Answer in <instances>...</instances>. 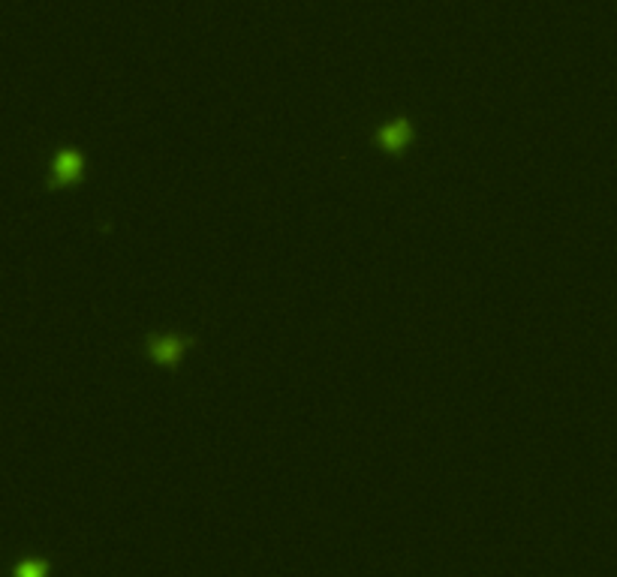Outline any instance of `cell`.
I'll use <instances>...</instances> for the list:
<instances>
[{
  "mask_svg": "<svg viewBox=\"0 0 617 577\" xmlns=\"http://www.w3.org/2000/svg\"><path fill=\"white\" fill-rule=\"evenodd\" d=\"M187 346H190L187 337L160 334V337H151L148 352H151V358H154L157 364H163V367H175V364L181 361V355H184Z\"/></svg>",
  "mask_w": 617,
  "mask_h": 577,
  "instance_id": "1",
  "label": "cell"
},
{
  "mask_svg": "<svg viewBox=\"0 0 617 577\" xmlns=\"http://www.w3.org/2000/svg\"><path fill=\"white\" fill-rule=\"evenodd\" d=\"M410 139H413V127L406 118H395L392 123H386V127L376 132V141L383 144L388 153H401L406 144H410Z\"/></svg>",
  "mask_w": 617,
  "mask_h": 577,
  "instance_id": "2",
  "label": "cell"
},
{
  "mask_svg": "<svg viewBox=\"0 0 617 577\" xmlns=\"http://www.w3.org/2000/svg\"><path fill=\"white\" fill-rule=\"evenodd\" d=\"M82 178V157L75 151H61L54 160V187H73Z\"/></svg>",
  "mask_w": 617,
  "mask_h": 577,
  "instance_id": "3",
  "label": "cell"
},
{
  "mask_svg": "<svg viewBox=\"0 0 617 577\" xmlns=\"http://www.w3.org/2000/svg\"><path fill=\"white\" fill-rule=\"evenodd\" d=\"M15 577H49V562L43 560H24L15 565Z\"/></svg>",
  "mask_w": 617,
  "mask_h": 577,
  "instance_id": "4",
  "label": "cell"
}]
</instances>
